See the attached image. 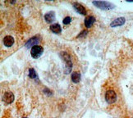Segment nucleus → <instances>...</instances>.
<instances>
[{
  "mask_svg": "<svg viewBox=\"0 0 133 118\" xmlns=\"http://www.w3.org/2000/svg\"><path fill=\"white\" fill-rule=\"evenodd\" d=\"M93 4L97 8H99L100 9H104V10L112 9L115 7L114 4H112L109 2H106V1H94Z\"/></svg>",
  "mask_w": 133,
  "mask_h": 118,
  "instance_id": "1",
  "label": "nucleus"
},
{
  "mask_svg": "<svg viewBox=\"0 0 133 118\" xmlns=\"http://www.w3.org/2000/svg\"><path fill=\"white\" fill-rule=\"evenodd\" d=\"M44 52V48L42 46L39 45H35L33 48H31V50H30V53H31V56L34 58H38L40 56L42 55Z\"/></svg>",
  "mask_w": 133,
  "mask_h": 118,
  "instance_id": "2",
  "label": "nucleus"
},
{
  "mask_svg": "<svg viewBox=\"0 0 133 118\" xmlns=\"http://www.w3.org/2000/svg\"><path fill=\"white\" fill-rule=\"evenodd\" d=\"M61 55H62L63 60L66 61V73H68L69 71H71V67H72V63H71V57H70V55L66 52H62V53H61Z\"/></svg>",
  "mask_w": 133,
  "mask_h": 118,
  "instance_id": "3",
  "label": "nucleus"
},
{
  "mask_svg": "<svg viewBox=\"0 0 133 118\" xmlns=\"http://www.w3.org/2000/svg\"><path fill=\"white\" fill-rule=\"evenodd\" d=\"M105 99L108 103H114L117 100V95L114 90H109L106 92Z\"/></svg>",
  "mask_w": 133,
  "mask_h": 118,
  "instance_id": "4",
  "label": "nucleus"
},
{
  "mask_svg": "<svg viewBox=\"0 0 133 118\" xmlns=\"http://www.w3.org/2000/svg\"><path fill=\"white\" fill-rule=\"evenodd\" d=\"M73 8H75V10L78 13H80L81 15H86L87 12H86V9L85 8L84 6H82L81 3H73Z\"/></svg>",
  "mask_w": 133,
  "mask_h": 118,
  "instance_id": "5",
  "label": "nucleus"
},
{
  "mask_svg": "<svg viewBox=\"0 0 133 118\" xmlns=\"http://www.w3.org/2000/svg\"><path fill=\"white\" fill-rule=\"evenodd\" d=\"M3 101L6 102V103H12L14 101V94L12 92H6L3 95Z\"/></svg>",
  "mask_w": 133,
  "mask_h": 118,
  "instance_id": "6",
  "label": "nucleus"
},
{
  "mask_svg": "<svg viewBox=\"0 0 133 118\" xmlns=\"http://www.w3.org/2000/svg\"><path fill=\"white\" fill-rule=\"evenodd\" d=\"M126 22V19L124 17H118L115 19L114 20H112L110 24L111 27H116V26H120V25H122Z\"/></svg>",
  "mask_w": 133,
  "mask_h": 118,
  "instance_id": "7",
  "label": "nucleus"
},
{
  "mask_svg": "<svg viewBox=\"0 0 133 118\" xmlns=\"http://www.w3.org/2000/svg\"><path fill=\"white\" fill-rule=\"evenodd\" d=\"M3 44L6 47H11L14 44V39L11 35H7L3 38Z\"/></svg>",
  "mask_w": 133,
  "mask_h": 118,
  "instance_id": "8",
  "label": "nucleus"
},
{
  "mask_svg": "<svg viewBox=\"0 0 133 118\" xmlns=\"http://www.w3.org/2000/svg\"><path fill=\"white\" fill-rule=\"evenodd\" d=\"M39 43V39H38V38H36V37H33V38H31L30 39H29L28 41H27V43L25 44V47H26L27 48H30V47H34V46H35V45H37V44Z\"/></svg>",
  "mask_w": 133,
  "mask_h": 118,
  "instance_id": "9",
  "label": "nucleus"
},
{
  "mask_svg": "<svg viewBox=\"0 0 133 118\" xmlns=\"http://www.w3.org/2000/svg\"><path fill=\"white\" fill-rule=\"evenodd\" d=\"M95 22V18L93 16H89L85 19V25L87 28L91 27Z\"/></svg>",
  "mask_w": 133,
  "mask_h": 118,
  "instance_id": "10",
  "label": "nucleus"
},
{
  "mask_svg": "<svg viewBox=\"0 0 133 118\" xmlns=\"http://www.w3.org/2000/svg\"><path fill=\"white\" fill-rule=\"evenodd\" d=\"M71 80H72V82L75 84L79 83L81 80V73L79 71H74V72L71 74Z\"/></svg>",
  "mask_w": 133,
  "mask_h": 118,
  "instance_id": "11",
  "label": "nucleus"
},
{
  "mask_svg": "<svg viewBox=\"0 0 133 118\" xmlns=\"http://www.w3.org/2000/svg\"><path fill=\"white\" fill-rule=\"evenodd\" d=\"M44 19L46 20V22L50 23L54 22L55 20V13L54 12H48L44 15Z\"/></svg>",
  "mask_w": 133,
  "mask_h": 118,
  "instance_id": "12",
  "label": "nucleus"
},
{
  "mask_svg": "<svg viewBox=\"0 0 133 118\" xmlns=\"http://www.w3.org/2000/svg\"><path fill=\"white\" fill-rule=\"evenodd\" d=\"M50 30L55 34H59L62 31V28H61L60 25L59 24H54L52 25H50Z\"/></svg>",
  "mask_w": 133,
  "mask_h": 118,
  "instance_id": "13",
  "label": "nucleus"
},
{
  "mask_svg": "<svg viewBox=\"0 0 133 118\" xmlns=\"http://www.w3.org/2000/svg\"><path fill=\"white\" fill-rule=\"evenodd\" d=\"M29 76L31 79H37L38 77H37V75H36V73H35V69H33V68H30V70H29Z\"/></svg>",
  "mask_w": 133,
  "mask_h": 118,
  "instance_id": "14",
  "label": "nucleus"
},
{
  "mask_svg": "<svg viewBox=\"0 0 133 118\" xmlns=\"http://www.w3.org/2000/svg\"><path fill=\"white\" fill-rule=\"evenodd\" d=\"M71 18L70 17H66L63 20V22L64 25H68V24L71 23Z\"/></svg>",
  "mask_w": 133,
  "mask_h": 118,
  "instance_id": "15",
  "label": "nucleus"
},
{
  "mask_svg": "<svg viewBox=\"0 0 133 118\" xmlns=\"http://www.w3.org/2000/svg\"><path fill=\"white\" fill-rule=\"evenodd\" d=\"M88 32H87V30H84V31H82L81 32V34H80V35H78V37H81V36H82V35H85L86 34H87Z\"/></svg>",
  "mask_w": 133,
  "mask_h": 118,
  "instance_id": "16",
  "label": "nucleus"
},
{
  "mask_svg": "<svg viewBox=\"0 0 133 118\" xmlns=\"http://www.w3.org/2000/svg\"><path fill=\"white\" fill-rule=\"evenodd\" d=\"M24 118H27V117H24Z\"/></svg>",
  "mask_w": 133,
  "mask_h": 118,
  "instance_id": "17",
  "label": "nucleus"
}]
</instances>
